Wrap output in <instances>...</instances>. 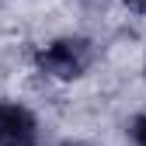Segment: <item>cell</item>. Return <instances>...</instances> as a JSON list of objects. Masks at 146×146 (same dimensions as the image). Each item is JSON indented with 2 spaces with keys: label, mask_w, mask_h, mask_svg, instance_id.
<instances>
[{
  "label": "cell",
  "mask_w": 146,
  "mask_h": 146,
  "mask_svg": "<svg viewBox=\"0 0 146 146\" xmlns=\"http://www.w3.org/2000/svg\"><path fill=\"white\" fill-rule=\"evenodd\" d=\"M35 63L42 73H49L56 80H73L80 73H87V66L94 63V45L87 38H56L35 52Z\"/></svg>",
  "instance_id": "6da1fadb"
},
{
  "label": "cell",
  "mask_w": 146,
  "mask_h": 146,
  "mask_svg": "<svg viewBox=\"0 0 146 146\" xmlns=\"http://www.w3.org/2000/svg\"><path fill=\"white\" fill-rule=\"evenodd\" d=\"M35 115L21 104H0V146H31Z\"/></svg>",
  "instance_id": "7a4b0ae2"
},
{
  "label": "cell",
  "mask_w": 146,
  "mask_h": 146,
  "mask_svg": "<svg viewBox=\"0 0 146 146\" xmlns=\"http://www.w3.org/2000/svg\"><path fill=\"white\" fill-rule=\"evenodd\" d=\"M132 136H136V143H139V146H146V115H139V118H136Z\"/></svg>",
  "instance_id": "3957f363"
},
{
  "label": "cell",
  "mask_w": 146,
  "mask_h": 146,
  "mask_svg": "<svg viewBox=\"0 0 146 146\" xmlns=\"http://www.w3.org/2000/svg\"><path fill=\"white\" fill-rule=\"evenodd\" d=\"M129 7H136V11H146V0H125Z\"/></svg>",
  "instance_id": "277c9868"
}]
</instances>
